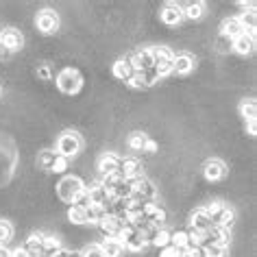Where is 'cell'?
<instances>
[{
    "label": "cell",
    "instance_id": "1",
    "mask_svg": "<svg viewBox=\"0 0 257 257\" xmlns=\"http://www.w3.org/2000/svg\"><path fill=\"white\" fill-rule=\"evenodd\" d=\"M83 144H85V140H83V136L79 131H63L59 138H57V142H55V153L59 157H66V159H72L79 155V153L83 151Z\"/></svg>",
    "mask_w": 257,
    "mask_h": 257
},
{
    "label": "cell",
    "instance_id": "2",
    "mask_svg": "<svg viewBox=\"0 0 257 257\" xmlns=\"http://www.w3.org/2000/svg\"><path fill=\"white\" fill-rule=\"evenodd\" d=\"M83 190H85V183H83V179L76 177V175H63L59 181H57V188H55L57 198L66 205L72 203Z\"/></svg>",
    "mask_w": 257,
    "mask_h": 257
},
{
    "label": "cell",
    "instance_id": "3",
    "mask_svg": "<svg viewBox=\"0 0 257 257\" xmlns=\"http://www.w3.org/2000/svg\"><path fill=\"white\" fill-rule=\"evenodd\" d=\"M57 89L66 96H76L83 89V74L72 66L59 70V74H57Z\"/></svg>",
    "mask_w": 257,
    "mask_h": 257
},
{
    "label": "cell",
    "instance_id": "4",
    "mask_svg": "<svg viewBox=\"0 0 257 257\" xmlns=\"http://www.w3.org/2000/svg\"><path fill=\"white\" fill-rule=\"evenodd\" d=\"M35 27L44 35H55L57 31L61 29V16H59V11H55V9H50V7L40 9L35 14Z\"/></svg>",
    "mask_w": 257,
    "mask_h": 257
},
{
    "label": "cell",
    "instance_id": "5",
    "mask_svg": "<svg viewBox=\"0 0 257 257\" xmlns=\"http://www.w3.org/2000/svg\"><path fill=\"white\" fill-rule=\"evenodd\" d=\"M120 162H122V157L118 153L102 151L98 159H96V175H98V179L100 177H115V172L120 170Z\"/></svg>",
    "mask_w": 257,
    "mask_h": 257
},
{
    "label": "cell",
    "instance_id": "6",
    "mask_svg": "<svg viewBox=\"0 0 257 257\" xmlns=\"http://www.w3.org/2000/svg\"><path fill=\"white\" fill-rule=\"evenodd\" d=\"M0 44L14 55L24 48V33L16 27H5V29H0Z\"/></svg>",
    "mask_w": 257,
    "mask_h": 257
},
{
    "label": "cell",
    "instance_id": "7",
    "mask_svg": "<svg viewBox=\"0 0 257 257\" xmlns=\"http://www.w3.org/2000/svg\"><path fill=\"white\" fill-rule=\"evenodd\" d=\"M227 164L222 162V159H218V157H209L207 162L203 164V177L207 179L209 183H218V181H222L224 177H227Z\"/></svg>",
    "mask_w": 257,
    "mask_h": 257
},
{
    "label": "cell",
    "instance_id": "8",
    "mask_svg": "<svg viewBox=\"0 0 257 257\" xmlns=\"http://www.w3.org/2000/svg\"><path fill=\"white\" fill-rule=\"evenodd\" d=\"M194 68H196V59L192 57L190 50H181V53H175V59H172V74H177V76H188Z\"/></svg>",
    "mask_w": 257,
    "mask_h": 257
},
{
    "label": "cell",
    "instance_id": "9",
    "mask_svg": "<svg viewBox=\"0 0 257 257\" xmlns=\"http://www.w3.org/2000/svg\"><path fill=\"white\" fill-rule=\"evenodd\" d=\"M111 72H113V76L118 81H122V83H128L136 76V66H133V61H131V57H120V59H115L113 61V66H111Z\"/></svg>",
    "mask_w": 257,
    "mask_h": 257
},
{
    "label": "cell",
    "instance_id": "10",
    "mask_svg": "<svg viewBox=\"0 0 257 257\" xmlns=\"http://www.w3.org/2000/svg\"><path fill=\"white\" fill-rule=\"evenodd\" d=\"M98 231H100V235L102 237H120L122 235V231H124V220L118 216H109L98 224Z\"/></svg>",
    "mask_w": 257,
    "mask_h": 257
},
{
    "label": "cell",
    "instance_id": "11",
    "mask_svg": "<svg viewBox=\"0 0 257 257\" xmlns=\"http://www.w3.org/2000/svg\"><path fill=\"white\" fill-rule=\"evenodd\" d=\"M159 18H162V22L166 27H179V24H183V14H181V7H179V3H166L162 11H159Z\"/></svg>",
    "mask_w": 257,
    "mask_h": 257
},
{
    "label": "cell",
    "instance_id": "12",
    "mask_svg": "<svg viewBox=\"0 0 257 257\" xmlns=\"http://www.w3.org/2000/svg\"><path fill=\"white\" fill-rule=\"evenodd\" d=\"M188 229L196 231V233H205V231L211 229V220H209V216H207V211H205V207H196L190 214Z\"/></svg>",
    "mask_w": 257,
    "mask_h": 257
},
{
    "label": "cell",
    "instance_id": "13",
    "mask_svg": "<svg viewBox=\"0 0 257 257\" xmlns=\"http://www.w3.org/2000/svg\"><path fill=\"white\" fill-rule=\"evenodd\" d=\"M44 237H46L44 231H35V233L27 235V240H24L20 246L33 257H44Z\"/></svg>",
    "mask_w": 257,
    "mask_h": 257
},
{
    "label": "cell",
    "instance_id": "14",
    "mask_svg": "<svg viewBox=\"0 0 257 257\" xmlns=\"http://www.w3.org/2000/svg\"><path fill=\"white\" fill-rule=\"evenodd\" d=\"M181 14H183V20H190V22H201L205 14H207V5L205 3H181Z\"/></svg>",
    "mask_w": 257,
    "mask_h": 257
},
{
    "label": "cell",
    "instance_id": "15",
    "mask_svg": "<svg viewBox=\"0 0 257 257\" xmlns=\"http://www.w3.org/2000/svg\"><path fill=\"white\" fill-rule=\"evenodd\" d=\"M255 33H242L240 37H235L233 40V53L240 55V57H248L255 53Z\"/></svg>",
    "mask_w": 257,
    "mask_h": 257
},
{
    "label": "cell",
    "instance_id": "16",
    "mask_svg": "<svg viewBox=\"0 0 257 257\" xmlns=\"http://www.w3.org/2000/svg\"><path fill=\"white\" fill-rule=\"evenodd\" d=\"M98 244H100L105 257H122L126 253V248H124V244H122L120 237H102Z\"/></svg>",
    "mask_w": 257,
    "mask_h": 257
},
{
    "label": "cell",
    "instance_id": "17",
    "mask_svg": "<svg viewBox=\"0 0 257 257\" xmlns=\"http://www.w3.org/2000/svg\"><path fill=\"white\" fill-rule=\"evenodd\" d=\"M128 57H131V61H133V66H136L138 72H142V70L153 68V55H151V48H149V46L138 48L136 53H131Z\"/></svg>",
    "mask_w": 257,
    "mask_h": 257
},
{
    "label": "cell",
    "instance_id": "18",
    "mask_svg": "<svg viewBox=\"0 0 257 257\" xmlns=\"http://www.w3.org/2000/svg\"><path fill=\"white\" fill-rule=\"evenodd\" d=\"M220 33L224 37H229V40H235V37H240L244 33L240 20H237V16H227L220 24Z\"/></svg>",
    "mask_w": 257,
    "mask_h": 257
},
{
    "label": "cell",
    "instance_id": "19",
    "mask_svg": "<svg viewBox=\"0 0 257 257\" xmlns=\"http://www.w3.org/2000/svg\"><path fill=\"white\" fill-rule=\"evenodd\" d=\"M57 153L55 149H42L40 153L35 155V164H37V168L44 170V172H53V166L57 162Z\"/></svg>",
    "mask_w": 257,
    "mask_h": 257
},
{
    "label": "cell",
    "instance_id": "20",
    "mask_svg": "<svg viewBox=\"0 0 257 257\" xmlns=\"http://www.w3.org/2000/svg\"><path fill=\"white\" fill-rule=\"evenodd\" d=\"M68 222L74 224V227H87V211L83 207H76V205H68Z\"/></svg>",
    "mask_w": 257,
    "mask_h": 257
},
{
    "label": "cell",
    "instance_id": "21",
    "mask_svg": "<svg viewBox=\"0 0 257 257\" xmlns=\"http://www.w3.org/2000/svg\"><path fill=\"white\" fill-rule=\"evenodd\" d=\"M240 115L244 122L248 120H257V102L253 96H248V98H242L240 100Z\"/></svg>",
    "mask_w": 257,
    "mask_h": 257
},
{
    "label": "cell",
    "instance_id": "22",
    "mask_svg": "<svg viewBox=\"0 0 257 257\" xmlns=\"http://www.w3.org/2000/svg\"><path fill=\"white\" fill-rule=\"evenodd\" d=\"M85 211H87V224H96V227H98L107 218V209L100 207V205H89Z\"/></svg>",
    "mask_w": 257,
    "mask_h": 257
},
{
    "label": "cell",
    "instance_id": "23",
    "mask_svg": "<svg viewBox=\"0 0 257 257\" xmlns=\"http://www.w3.org/2000/svg\"><path fill=\"white\" fill-rule=\"evenodd\" d=\"M35 76L40 81H50L55 76V68L50 61H44V63H37L35 66Z\"/></svg>",
    "mask_w": 257,
    "mask_h": 257
},
{
    "label": "cell",
    "instance_id": "24",
    "mask_svg": "<svg viewBox=\"0 0 257 257\" xmlns=\"http://www.w3.org/2000/svg\"><path fill=\"white\" fill-rule=\"evenodd\" d=\"M14 224L9 220H5V218H0V246H5V244L11 242V237H14Z\"/></svg>",
    "mask_w": 257,
    "mask_h": 257
},
{
    "label": "cell",
    "instance_id": "25",
    "mask_svg": "<svg viewBox=\"0 0 257 257\" xmlns=\"http://www.w3.org/2000/svg\"><path fill=\"white\" fill-rule=\"evenodd\" d=\"M151 246H157L159 250L170 246V231L168 229H157V233H155V237H153Z\"/></svg>",
    "mask_w": 257,
    "mask_h": 257
},
{
    "label": "cell",
    "instance_id": "26",
    "mask_svg": "<svg viewBox=\"0 0 257 257\" xmlns=\"http://www.w3.org/2000/svg\"><path fill=\"white\" fill-rule=\"evenodd\" d=\"M140 74H142V79H144V85H146V89H149V87H155L157 83L162 81V76H159V72H157L155 68L142 70V72H140Z\"/></svg>",
    "mask_w": 257,
    "mask_h": 257
},
{
    "label": "cell",
    "instance_id": "27",
    "mask_svg": "<svg viewBox=\"0 0 257 257\" xmlns=\"http://www.w3.org/2000/svg\"><path fill=\"white\" fill-rule=\"evenodd\" d=\"M205 255L207 257H229V244H211V246H205Z\"/></svg>",
    "mask_w": 257,
    "mask_h": 257
},
{
    "label": "cell",
    "instance_id": "28",
    "mask_svg": "<svg viewBox=\"0 0 257 257\" xmlns=\"http://www.w3.org/2000/svg\"><path fill=\"white\" fill-rule=\"evenodd\" d=\"M81 255H83V257H105V253H102V248H100L98 242L87 244V246L81 250Z\"/></svg>",
    "mask_w": 257,
    "mask_h": 257
},
{
    "label": "cell",
    "instance_id": "29",
    "mask_svg": "<svg viewBox=\"0 0 257 257\" xmlns=\"http://www.w3.org/2000/svg\"><path fill=\"white\" fill-rule=\"evenodd\" d=\"M68 170H70V159L66 157H57V162L53 166V175H68Z\"/></svg>",
    "mask_w": 257,
    "mask_h": 257
},
{
    "label": "cell",
    "instance_id": "30",
    "mask_svg": "<svg viewBox=\"0 0 257 257\" xmlns=\"http://www.w3.org/2000/svg\"><path fill=\"white\" fill-rule=\"evenodd\" d=\"M70 205H76V207H83V209H87V207H89V196H87V188L83 190L81 194L76 196V198H74V201L70 203Z\"/></svg>",
    "mask_w": 257,
    "mask_h": 257
},
{
    "label": "cell",
    "instance_id": "31",
    "mask_svg": "<svg viewBox=\"0 0 257 257\" xmlns=\"http://www.w3.org/2000/svg\"><path fill=\"white\" fill-rule=\"evenodd\" d=\"M159 257H181V250H177L175 246H166L159 250Z\"/></svg>",
    "mask_w": 257,
    "mask_h": 257
},
{
    "label": "cell",
    "instance_id": "32",
    "mask_svg": "<svg viewBox=\"0 0 257 257\" xmlns=\"http://www.w3.org/2000/svg\"><path fill=\"white\" fill-rule=\"evenodd\" d=\"M244 128L248 131V136H250V138H255V136H257V120H248V122H244Z\"/></svg>",
    "mask_w": 257,
    "mask_h": 257
},
{
    "label": "cell",
    "instance_id": "33",
    "mask_svg": "<svg viewBox=\"0 0 257 257\" xmlns=\"http://www.w3.org/2000/svg\"><path fill=\"white\" fill-rule=\"evenodd\" d=\"M11 257H33V255L27 253L22 246H16V248H11Z\"/></svg>",
    "mask_w": 257,
    "mask_h": 257
},
{
    "label": "cell",
    "instance_id": "34",
    "mask_svg": "<svg viewBox=\"0 0 257 257\" xmlns=\"http://www.w3.org/2000/svg\"><path fill=\"white\" fill-rule=\"evenodd\" d=\"M0 61H3V63L11 61V53H9V50L5 48V46H3V44H0Z\"/></svg>",
    "mask_w": 257,
    "mask_h": 257
},
{
    "label": "cell",
    "instance_id": "35",
    "mask_svg": "<svg viewBox=\"0 0 257 257\" xmlns=\"http://www.w3.org/2000/svg\"><path fill=\"white\" fill-rule=\"evenodd\" d=\"M0 257H11V248H7V246H0Z\"/></svg>",
    "mask_w": 257,
    "mask_h": 257
}]
</instances>
